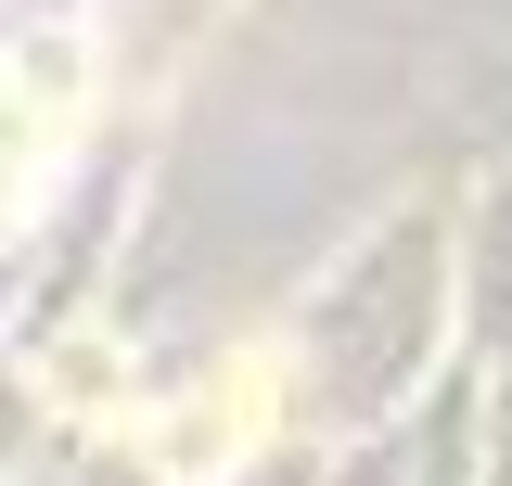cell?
<instances>
[{
    "mask_svg": "<svg viewBox=\"0 0 512 486\" xmlns=\"http://www.w3.org/2000/svg\"><path fill=\"white\" fill-rule=\"evenodd\" d=\"M256 410H269V384H256V359H231V384H218L205 410H180V423H167V461H180V474H205V461H218Z\"/></svg>",
    "mask_w": 512,
    "mask_h": 486,
    "instance_id": "6da1fadb",
    "label": "cell"
}]
</instances>
